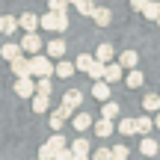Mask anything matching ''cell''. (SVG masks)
Wrapping results in <instances>:
<instances>
[{"label": "cell", "mask_w": 160, "mask_h": 160, "mask_svg": "<svg viewBox=\"0 0 160 160\" xmlns=\"http://www.w3.org/2000/svg\"><path fill=\"white\" fill-rule=\"evenodd\" d=\"M53 74H57V77H71V74H74V65L62 59V62H59L57 68H53Z\"/></svg>", "instance_id": "cell-23"}, {"label": "cell", "mask_w": 160, "mask_h": 160, "mask_svg": "<svg viewBox=\"0 0 160 160\" xmlns=\"http://www.w3.org/2000/svg\"><path fill=\"white\" fill-rule=\"evenodd\" d=\"M145 3H148V0H131V9H133V12H142Z\"/></svg>", "instance_id": "cell-39"}, {"label": "cell", "mask_w": 160, "mask_h": 160, "mask_svg": "<svg viewBox=\"0 0 160 160\" xmlns=\"http://www.w3.org/2000/svg\"><path fill=\"white\" fill-rule=\"evenodd\" d=\"M86 74L95 77V80H104V65H101V62H92L89 68H86Z\"/></svg>", "instance_id": "cell-33"}, {"label": "cell", "mask_w": 160, "mask_h": 160, "mask_svg": "<svg viewBox=\"0 0 160 160\" xmlns=\"http://www.w3.org/2000/svg\"><path fill=\"white\" fill-rule=\"evenodd\" d=\"M142 107L148 110V113L160 110V95H145V98H142Z\"/></svg>", "instance_id": "cell-25"}, {"label": "cell", "mask_w": 160, "mask_h": 160, "mask_svg": "<svg viewBox=\"0 0 160 160\" xmlns=\"http://www.w3.org/2000/svg\"><path fill=\"white\" fill-rule=\"evenodd\" d=\"M92 160H113V154H110V148H98L92 154Z\"/></svg>", "instance_id": "cell-38"}, {"label": "cell", "mask_w": 160, "mask_h": 160, "mask_svg": "<svg viewBox=\"0 0 160 160\" xmlns=\"http://www.w3.org/2000/svg\"><path fill=\"white\" fill-rule=\"evenodd\" d=\"M139 151H142L145 157H154V154H157V142H154L151 137H145L142 142H139Z\"/></svg>", "instance_id": "cell-20"}, {"label": "cell", "mask_w": 160, "mask_h": 160, "mask_svg": "<svg viewBox=\"0 0 160 160\" xmlns=\"http://www.w3.org/2000/svg\"><path fill=\"white\" fill-rule=\"evenodd\" d=\"M68 3H71V0H51V12H65Z\"/></svg>", "instance_id": "cell-37"}, {"label": "cell", "mask_w": 160, "mask_h": 160, "mask_svg": "<svg viewBox=\"0 0 160 160\" xmlns=\"http://www.w3.org/2000/svg\"><path fill=\"white\" fill-rule=\"evenodd\" d=\"M15 95H21V98L36 95V83H33V77H18V80H15Z\"/></svg>", "instance_id": "cell-4"}, {"label": "cell", "mask_w": 160, "mask_h": 160, "mask_svg": "<svg viewBox=\"0 0 160 160\" xmlns=\"http://www.w3.org/2000/svg\"><path fill=\"white\" fill-rule=\"evenodd\" d=\"M0 53H3V59H9V62H12V59L21 57V45H12V42H6V45L0 48Z\"/></svg>", "instance_id": "cell-12"}, {"label": "cell", "mask_w": 160, "mask_h": 160, "mask_svg": "<svg viewBox=\"0 0 160 160\" xmlns=\"http://www.w3.org/2000/svg\"><path fill=\"white\" fill-rule=\"evenodd\" d=\"M15 27H18V21L12 15H3V18H0V33H3V36H12V33H15Z\"/></svg>", "instance_id": "cell-16"}, {"label": "cell", "mask_w": 160, "mask_h": 160, "mask_svg": "<svg viewBox=\"0 0 160 160\" xmlns=\"http://www.w3.org/2000/svg\"><path fill=\"white\" fill-rule=\"evenodd\" d=\"M142 15L148 18V21H157V18H160V3H157V0H148L145 9H142Z\"/></svg>", "instance_id": "cell-17"}, {"label": "cell", "mask_w": 160, "mask_h": 160, "mask_svg": "<svg viewBox=\"0 0 160 160\" xmlns=\"http://www.w3.org/2000/svg\"><path fill=\"white\" fill-rule=\"evenodd\" d=\"M53 160H74V151L71 148H59L57 154H53Z\"/></svg>", "instance_id": "cell-36"}, {"label": "cell", "mask_w": 160, "mask_h": 160, "mask_svg": "<svg viewBox=\"0 0 160 160\" xmlns=\"http://www.w3.org/2000/svg\"><path fill=\"white\" fill-rule=\"evenodd\" d=\"M53 154H57V151H53V148H51L48 142H45V145L39 148V160H53Z\"/></svg>", "instance_id": "cell-34"}, {"label": "cell", "mask_w": 160, "mask_h": 160, "mask_svg": "<svg viewBox=\"0 0 160 160\" xmlns=\"http://www.w3.org/2000/svg\"><path fill=\"white\" fill-rule=\"evenodd\" d=\"M116 116H119V104H116V101H104L101 119H116Z\"/></svg>", "instance_id": "cell-19"}, {"label": "cell", "mask_w": 160, "mask_h": 160, "mask_svg": "<svg viewBox=\"0 0 160 160\" xmlns=\"http://www.w3.org/2000/svg\"><path fill=\"white\" fill-rule=\"evenodd\" d=\"M12 71H15V77H30V62L27 59H12Z\"/></svg>", "instance_id": "cell-14"}, {"label": "cell", "mask_w": 160, "mask_h": 160, "mask_svg": "<svg viewBox=\"0 0 160 160\" xmlns=\"http://www.w3.org/2000/svg\"><path fill=\"white\" fill-rule=\"evenodd\" d=\"M42 48H45V45H42V39H39V36H36V33H27V36H24V39H21V51L33 53V57H36V53L42 51Z\"/></svg>", "instance_id": "cell-3"}, {"label": "cell", "mask_w": 160, "mask_h": 160, "mask_svg": "<svg viewBox=\"0 0 160 160\" xmlns=\"http://www.w3.org/2000/svg\"><path fill=\"white\" fill-rule=\"evenodd\" d=\"M48 145H51V148H53V151H59V148H65V137H62V133H59V131H57V133H53V137H51V139H48Z\"/></svg>", "instance_id": "cell-30"}, {"label": "cell", "mask_w": 160, "mask_h": 160, "mask_svg": "<svg viewBox=\"0 0 160 160\" xmlns=\"http://www.w3.org/2000/svg\"><path fill=\"white\" fill-rule=\"evenodd\" d=\"M18 27H24L27 33H36V30H39V15H33V12H24V15L18 18Z\"/></svg>", "instance_id": "cell-7"}, {"label": "cell", "mask_w": 160, "mask_h": 160, "mask_svg": "<svg viewBox=\"0 0 160 160\" xmlns=\"http://www.w3.org/2000/svg\"><path fill=\"white\" fill-rule=\"evenodd\" d=\"M39 24H42L45 30H53V33H59V30L68 27V15H65V12H48V15H42V18H39Z\"/></svg>", "instance_id": "cell-1"}, {"label": "cell", "mask_w": 160, "mask_h": 160, "mask_svg": "<svg viewBox=\"0 0 160 160\" xmlns=\"http://www.w3.org/2000/svg\"><path fill=\"white\" fill-rule=\"evenodd\" d=\"M137 62H139V53L137 51H125V53H122V68H137Z\"/></svg>", "instance_id": "cell-15"}, {"label": "cell", "mask_w": 160, "mask_h": 160, "mask_svg": "<svg viewBox=\"0 0 160 160\" xmlns=\"http://www.w3.org/2000/svg\"><path fill=\"white\" fill-rule=\"evenodd\" d=\"M142 71H137V68H133V71H128V77H125V83L128 86H131V89H137V86H142Z\"/></svg>", "instance_id": "cell-21"}, {"label": "cell", "mask_w": 160, "mask_h": 160, "mask_svg": "<svg viewBox=\"0 0 160 160\" xmlns=\"http://www.w3.org/2000/svg\"><path fill=\"white\" fill-rule=\"evenodd\" d=\"M68 119H71V110H68V107L53 110V113H51V128H53V131H62V125H65Z\"/></svg>", "instance_id": "cell-5"}, {"label": "cell", "mask_w": 160, "mask_h": 160, "mask_svg": "<svg viewBox=\"0 0 160 160\" xmlns=\"http://www.w3.org/2000/svg\"><path fill=\"white\" fill-rule=\"evenodd\" d=\"M151 128H154V119H148V116H142V119H137V133H148Z\"/></svg>", "instance_id": "cell-26"}, {"label": "cell", "mask_w": 160, "mask_h": 160, "mask_svg": "<svg viewBox=\"0 0 160 160\" xmlns=\"http://www.w3.org/2000/svg\"><path fill=\"white\" fill-rule=\"evenodd\" d=\"M89 125H92V116L89 113H77L74 116V128H77V131H86Z\"/></svg>", "instance_id": "cell-24"}, {"label": "cell", "mask_w": 160, "mask_h": 160, "mask_svg": "<svg viewBox=\"0 0 160 160\" xmlns=\"http://www.w3.org/2000/svg\"><path fill=\"white\" fill-rule=\"evenodd\" d=\"M36 95H51V77H39V83H36Z\"/></svg>", "instance_id": "cell-27"}, {"label": "cell", "mask_w": 160, "mask_h": 160, "mask_svg": "<svg viewBox=\"0 0 160 160\" xmlns=\"http://www.w3.org/2000/svg\"><path fill=\"white\" fill-rule=\"evenodd\" d=\"M92 98H98V101H110V83H107V80H98V83L95 86H92Z\"/></svg>", "instance_id": "cell-9"}, {"label": "cell", "mask_w": 160, "mask_h": 160, "mask_svg": "<svg viewBox=\"0 0 160 160\" xmlns=\"http://www.w3.org/2000/svg\"><path fill=\"white\" fill-rule=\"evenodd\" d=\"M95 133H98L101 139H107L110 133H113V119H98V122H95Z\"/></svg>", "instance_id": "cell-11"}, {"label": "cell", "mask_w": 160, "mask_h": 160, "mask_svg": "<svg viewBox=\"0 0 160 160\" xmlns=\"http://www.w3.org/2000/svg\"><path fill=\"white\" fill-rule=\"evenodd\" d=\"M77 12L80 15H92V12H95V3H92V0H77Z\"/></svg>", "instance_id": "cell-28"}, {"label": "cell", "mask_w": 160, "mask_h": 160, "mask_svg": "<svg viewBox=\"0 0 160 160\" xmlns=\"http://www.w3.org/2000/svg\"><path fill=\"white\" fill-rule=\"evenodd\" d=\"M110 154H113V160H125V157H128V145H116Z\"/></svg>", "instance_id": "cell-35"}, {"label": "cell", "mask_w": 160, "mask_h": 160, "mask_svg": "<svg viewBox=\"0 0 160 160\" xmlns=\"http://www.w3.org/2000/svg\"><path fill=\"white\" fill-rule=\"evenodd\" d=\"M62 53H65V42H62V39H53L51 45H48V57H57V59H59Z\"/></svg>", "instance_id": "cell-18"}, {"label": "cell", "mask_w": 160, "mask_h": 160, "mask_svg": "<svg viewBox=\"0 0 160 160\" xmlns=\"http://www.w3.org/2000/svg\"><path fill=\"white\" fill-rule=\"evenodd\" d=\"M51 77L53 74V65H51V59L48 57H42V53H36L33 59H30V77Z\"/></svg>", "instance_id": "cell-2"}, {"label": "cell", "mask_w": 160, "mask_h": 160, "mask_svg": "<svg viewBox=\"0 0 160 160\" xmlns=\"http://www.w3.org/2000/svg\"><path fill=\"white\" fill-rule=\"evenodd\" d=\"M122 71H125V68H122L119 62H107V65H104V80H107V83H119Z\"/></svg>", "instance_id": "cell-6"}, {"label": "cell", "mask_w": 160, "mask_h": 160, "mask_svg": "<svg viewBox=\"0 0 160 160\" xmlns=\"http://www.w3.org/2000/svg\"><path fill=\"white\" fill-rule=\"evenodd\" d=\"M48 110V95H36L33 98V113H45Z\"/></svg>", "instance_id": "cell-32"}, {"label": "cell", "mask_w": 160, "mask_h": 160, "mask_svg": "<svg viewBox=\"0 0 160 160\" xmlns=\"http://www.w3.org/2000/svg\"><path fill=\"white\" fill-rule=\"evenodd\" d=\"M80 101H83V92H77V89H68L62 95V107H68V110H77Z\"/></svg>", "instance_id": "cell-8"}, {"label": "cell", "mask_w": 160, "mask_h": 160, "mask_svg": "<svg viewBox=\"0 0 160 160\" xmlns=\"http://www.w3.org/2000/svg\"><path fill=\"white\" fill-rule=\"evenodd\" d=\"M110 57H113V45H98V51H95V62L107 65Z\"/></svg>", "instance_id": "cell-13"}, {"label": "cell", "mask_w": 160, "mask_h": 160, "mask_svg": "<svg viewBox=\"0 0 160 160\" xmlns=\"http://www.w3.org/2000/svg\"><path fill=\"white\" fill-rule=\"evenodd\" d=\"M119 131L122 133H137V119H122L119 122Z\"/></svg>", "instance_id": "cell-31"}, {"label": "cell", "mask_w": 160, "mask_h": 160, "mask_svg": "<svg viewBox=\"0 0 160 160\" xmlns=\"http://www.w3.org/2000/svg\"><path fill=\"white\" fill-rule=\"evenodd\" d=\"M157 3H160V0H157Z\"/></svg>", "instance_id": "cell-42"}, {"label": "cell", "mask_w": 160, "mask_h": 160, "mask_svg": "<svg viewBox=\"0 0 160 160\" xmlns=\"http://www.w3.org/2000/svg\"><path fill=\"white\" fill-rule=\"evenodd\" d=\"M92 21H95L98 27H110V9H104V6H95V12H92Z\"/></svg>", "instance_id": "cell-10"}, {"label": "cell", "mask_w": 160, "mask_h": 160, "mask_svg": "<svg viewBox=\"0 0 160 160\" xmlns=\"http://www.w3.org/2000/svg\"><path fill=\"white\" fill-rule=\"evenodd\" d=\"M92 62H95V57H89V53H80V57H77V62H74V68L86 71V68H89Z\"/></svg>", "instance_id": "cell-29"}, {"label": "cell", "mask_w": 160, "mask_h": 160, "mask_svg": "<svg viewBox=\"0 0 160 160\" xmlns=\"http://www.w3.org/2000/svg\"><path fill=\"white\" fill-rule=\"evenodd\" d=\"M154 125H157V128H160V110H157V116H154Z\"/></svg>", "instance_id": "cell-40"}, {"label": "cell", "mask_w": 160, "mask_h": 160, "mask_svg": "<svg viewBox=\"0 0 160 160\" xmlns=\"http://www.w3.org/2000/svg\"><path fill=\"white\" fill-rule=\"evenodd\" d=\"M157 27H160V18H157Z\"/></svg>", "instance_id": "cell-41"}, {"label": "cell", "mask_w": 160, "mask_h": 160, "mask_svg": "<svg viewBox=\"0 0 160 160\" xmlns=\"http://www.w3.org/2000/svg\"><path fill=\"white\" fill-rule=\"evenodd\" d=\"M71 151H74L77 157H89V142H86V139H74V142H71Z\"/></svg>", "instance_id": "cell-22"}]
</instances>
